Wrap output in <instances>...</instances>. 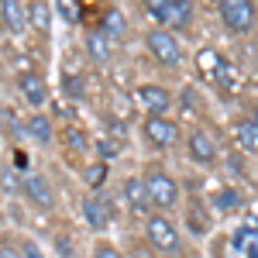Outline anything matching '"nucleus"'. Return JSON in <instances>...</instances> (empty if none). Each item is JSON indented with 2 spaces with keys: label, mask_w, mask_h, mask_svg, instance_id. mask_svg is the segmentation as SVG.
<instances>
[{
  "label": "nucleus",
  "mask_w": 258,
  "mask_h": 258,
  "mask_svg": "<svg viewBox=\"0 0 258 258\" xmlns=\"http://www.w3.org/2000/svg\"><path fill=\"white\" fill-rule=\"evenodd\" d=\"M145 45H148L152 59L159 62L162 69H179V62H182V48H179V38L169 31V28H155V31H148V35H145Z\"/></svg>",
  "instance_id": "1"
},
{
  "label": "nucleus",
  "mask_w": 258,
  "mask_h": 258,
  "mask_svg": "<svg viewBox=\"0 0 258 258\" xmlns=\"http://www.w3.org/2000/svg\"><path fill=\"white\" fill-rule=\"evenodd\" d=\"M145 238L152 241L159 251H179V227H176V220L172 217H165V214H148L145 217Z\"/></svg>",
  "instance_id": "2"
},
{
  "label": "nucleus",
  "mask_w": 258,
  "mask_h": 258,
  "mask_svg": "<svg viewBox=\"0 0 258 258\" xmlns=\"http://www.w3.org/2000/svg\"><path fill=\"white\" fill-rule=\"evenodd\" d=\"M217 11H220L224 28L234 31V35H244V31L255 28V4L251 0H220Z\"/></svg>",
  "instance_id": "3"
},
{
  "label": "nucleus",
  "mask_w": 258,
  "mask_h": 258,
  "mask_svg": "<svg viewBox=\"0 0 258 258\" xmlns=\"http://www.w3.org/2000/svg\"><path fill=\"white\" fill-rule=\"evenodd\" d=\"M145 186H148V200H152V207L155 210H172L179 203V186L172 176H165V172H148L145 176Z\"/></svg>",
  "instance_id": "4"
},
{
  "label": "nucleus",
  "mask_w": 258,
  "mask_h": 258,
  "mask_svg": "<svg viewBox=\"0 0 258 258\" xmlns=\"http://www.w3.org/2000/svg\"><path fill=\"white\" fill-rule=\"evenodd\" d=\"M135 100L145 110V117H165V110L172 107V93L165 86H159V83H141L135 90Z\"/></svg>",
  "instance_id": "5"
},
{
  "label": "nucleus",
  "mask_w": 258,
  "mask_h": 258,
  "mask_svg": "<svg viewBox=\"0 0 258 258\" xmlns=\"http://www.w3.org/2000/svg\"><path fill=\"white\" fill-rule=\"evenodd\" d=\"M141 131H145L148 145L159 148V152L172 148V145L179 141V124H176V120H169V117H145Z\"/></svg>",
  "instance_id": "6"
},
{
  "label": "nucleus",
  "mask_w": 258,
  "mask_h": 258,
  "mask_svg": "<svg viewBox=\"0 0 258 258\" xmlns=\"http://www.w3.org/2000/svg\"><path fill=\"white\" fill-rule=\"evenodd\" d=\"M21 193L28 197V203H35L38 210H52L55 207V193H52L48 179L41 176V172H28V176L21 179Z\"/></svg>",
  "instance_id": "7"
},
{
  "label": "nucleus",
  "mask_w": 258,
  "mask_h": 258,
  "mask_svg": "<svg viewBox=\"0 0 258 258\" xmlns=\"http://www.w3.org/2000/svg\"><path fill=\"white\" fill-rule=\"evenodd\" d=\"M186 145H189V159L200 162V165H214L217 162V141L210 138L207 131H189V138H186Z\"/></svg>",
  "instance_id": "8"
},
{
  "label": "nucleus",
  "mask_w": 258,
  "mask_h": 258,
  "mask_svg": "<svg viewBox=\"0 0 258 258\" xmlns=\"http://www.w3.org/2000/svg\"><path fill=\"white\" fill-rule=\"evenodd\" d=\"M18 93H21L24 100H28L31 107H41V103L48 100V83L41 80L38 73H31V69H24V73L18 76Z\"/></svg>",
  "instance_id": "9"
},
{
  "label": "nucleus",
  "mask_w": 258,
  "mask_h": 258,
  "mask_svg": "<svg viewBox=\"0 0 258 258\" xmlns=\"http://www.w3.org/2000/svg\"><path fill=\"white\" fill-rule=\"evenodd\" d=\"M83 217H86V224L93 231H107L110 220H114V210H110V203L103 197H86L83 200Z\"/></svg>",
  "instance_id": "10"
},
{
  "label": "nucleus",
  "mask_w": 258,
  "mask_h": 258,
  "mask_svg": "<svg viewBox=\"0 0 258 258\" xmlns=\"http://www.w3.org/2000/svg\"><path fill=\"white\" fill-rule=\"evenodd\" d=\"M124 200H127V207L141 214V217H148V210H152V200H148V186H145V176H131L124 182Z\"/></svg>",
  "instance_id": "11"
},
{
  "label": "nucleus",
  "mask_w": 258,
  "mask_h": 258,
  "mask_svg": "<svg viewBox=\"0 0 258 258\" xmlns=\"http://www.w3.org/2000/svg\"><path fill=\"white\" fill-rule=\"evenodd\" d=\"M0 21L11 28V31H24L28 24V7L21 0H0Z\"/></svg>",
  "instance_id": "12"
},
{
  "label": "nucleus",
  "mask_w": 258,
  "mask_h": 258,
  "mask_svg": "<svg viewBox=\"0 0 258 258\" xmlns=\"http://www.w3.org/2000/svg\"><path fill=\"white\" fill-rule=\"evenodd\" d=\"M220 66H224V55H220L217 48H200L197 52V69H200V76H203L207 83H217Z\"/></svg>",
  "instance_id": "13"
},
{
  "label": "nucleus",
  "mask_w": 258,
  "mask_h": 258,
  "mask_svg": "<svg viewBox=\"0 0 258 258\" xmlns=\"http://www.w3.org/2000/svg\"><path fill=\"white\" fill-rule=\"evenodd\" d=\"M100 31H103V35H107L110 41L124 38V31H127V18L120 14L117 7H110V11L103 14V21H100Z\"/></svg>",
  "instance_id": "14"
},
{
  "label": "nucleus",
  "mask_w": 258,
  "mask_h": 258,
  "mask_svg": "<svg viewBox=\"0 0 258 258\" xmlns=\"http://www.w3.org/2000/svg\"><path fill=\"white\" fill-rule=\"evenodd\" d=\"M24 131H28L35 141L48 145V141H52V120L45 117V114H31V117L24 120Z\"/></svg>",
  "instance_id": "15"
},
{
  "label": "nucleus",
  "mask_w": 258,
  "mask_h": 258,
  "mask_svg": "<svg viewBox=\"0 0 258 258\" xmlns=\"http://www.w3.org/2000/svg\"><path fill=\"white\" fill-rule=\"evenodd\" d=\"M86 52L93 55V62H107L110 59V38L103 31H90L86 35Z\"/></svg>",
  "instance_id": "16"
},
{
  "label": "nucleus",
  "mask_w": 258,
  "mask_h": 258,
  "mask_svg": "<svg viewBox=\"0 0 258 258\" xmlns=\"http://www.w3.org/2000/svg\"><path fill=\"white\" fill-rule=\"evenodd\" d=\"M238 145L244 148V152L258 155V124H255V117H248V120L238 124Z\"/></svg>",
  "instance_id": "17"
},
{
  "label": "nucleus",
  "mask_w": 258,
  "mask_h": 258,
  "mask_svg": "<svg viewBox=\"0 0 258 258\" xmlns=\"http://www.w3.org/2000/svg\"><path fill=\"white\" fill-rule=\"evenodd\" d=\"M189 21H193V4H189V0H179L176 7L169 11V18H165V28L182 31V28H189Z\"/></svg>",
  "instance_id": "18"
},
{
  "label": "nucleus",
  "mask_w": 258,
  "mask_h": 258,
  "mask_svg": "<svg viewBox=\"0 0 258 258\" xmlns=\"http://www.w3.org/2000/svg\"><path fill=\"white\" fill-rule=\"evenodd\" d=\"M28 21L41 31H48V0H31L28 4Z\"/></svg>",
  "instance_id": "19"
},
{
  "label": "nucleus",
  "mask_w": 258,
  "mask_h": 258,
  "mask_svg": "<svg viewBox=\"0 0 258 258\" xmlns=\"http://www.w3.org/2000/svg\"><path fill=\"white\" fill-rule=\"evenodd\" d=\"M214 203H217V210H238V207H241V193H238V189H231V186H224V189H217Z\"/></svg>",
  "instance_id": "20"
},
{
  "label": "nucleus",
  "mask_w": 258,
  "mask_h": 258,
  "mask_svg": "<svg viewBox=\"0 0 258 258\" xmlns=\"http://www.w3.org/2000/svg\"><path fill=\"white\" fill-rule=\"evenodd\" d=\"M179 0H145V11L152 14V18L159 21V24H165V18H169V11L176 7Z\"/></svg>",
  "instance_id": "21"
},
{
  "label": "nucleus",
  "mask_w": 258,
  "mask_h": 258,
  "mask_svg": "<svg viewBox=\"0 0 258 258\" xmlns=\"http://www.w3.org/2000/svg\"><path fill=\"white\" fill-rule=\"evenodd\" d=\"M55 11H59V18L66 24H76L80 21V4L76 0H55Z\"/></svg>",
  "instance_id": "22"
},
{
  "label": "nucleus",
  "mask_w": 258,
  "mask_h": 258,
  "mask_svg": "<svg viewBox=\"0 0 258 258\" xmlns=\"http://www.w3.org/2000/svg\"><path fill=\"white\" fill-rule=\"evenodd\" d=\"M103 179H107V162H97V165H90V169H86V186L100 189V186H103Z\"/></svg>",
  "instance_id": "23"
},
{
  "label": "nucleus",
  "mask_w": 258,
  "mask_h": 258,
  "mask_svg": "<svg viewBox=\"0 0 258 258\" xmlns=\"http://www.w3.org/2000/svg\"><path fill=\"white\" fill-rule=\"evenodd\" d=\"M62 86L69 97H83V76H62Z\"/></svg>",
  "instance_id": "24"
},
{
  "label": "nucleus",
  "mask_w": 258,
  "mask_h": 258,
  "mask_svg": "<svg viewBox=\"0 0 258 258\" xmlns=\"http://www.w3.org/2000/svg\"><path fill=\"white\" fill-rule=\"evenodd\" d=\"M97 148H100V159H103V162L114 159V155H120V145H117V141H110V138H103Z\"/></svg>",
  "instance_id": "25"
},
{
  "label": "nucleus",
  "mask_w": 258,
  "mask_h": 258,
  "mask_svg": "<svg viewBox=\"0 0 258 258\" xmlns=\"http://www.w3.org/2000/svg\"><path fill=\"white\" fill-rule=\"evenodd\" d=\"M93 258H120V251L114 244H107V241H100L97 248H93Z\"/></svg>",
  "instance_id": "26"
},
{
  "label": "nucleus",
  "mask_w": 258,
  "mask_h": 258,
  "mask_svg": "<svg viewBox=\"0 0 258 258\" xmlns=\"http://www.w3.org/2000/svg\"><path fill=\"white\" fill-rule=\"evenodd\" d=\"M21 255H24V258H41V251L31 244V241H21Z\"/></svg>",
  "instance_id": "27"
},
{
  "label": "nucleus",
  "mask_w": 258,
  "mask_h": 258,
  "mask_svg": "<svg viewBox=\"0 0 258 258\" xmlns=\"http://www.w3.org/2000/svg\"><path fill=\"white\" fill-rule=\"evenodd\" d=\"M0 258H24L21 248H11V244H0Z\"/></svg>",
  "instance_id": "28"
},
{
  "label": "nucleus",
  "mask_w": 258,
  "mask_h": 258,
  "mask_svg": "<svg viewBox=\"0 0 258 258\" xmlns=\"http://www.w3.org/2000/svg\"><path fill=\"white\" fill-rule=\"evenodd\" d=\"M251 117H255V124H258V110H255V114H251Z\"/></svg>",
  "instance_id": "29"
}]
</instances>
